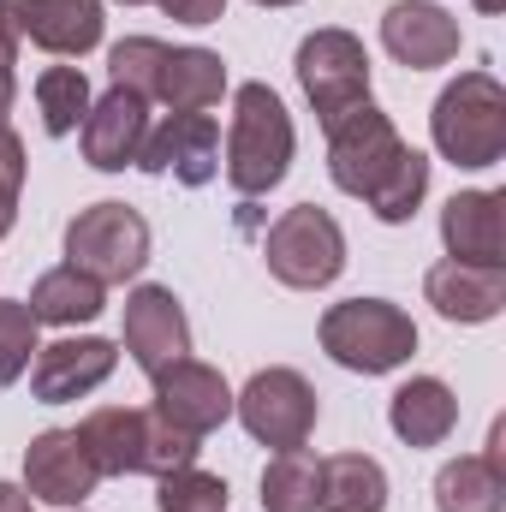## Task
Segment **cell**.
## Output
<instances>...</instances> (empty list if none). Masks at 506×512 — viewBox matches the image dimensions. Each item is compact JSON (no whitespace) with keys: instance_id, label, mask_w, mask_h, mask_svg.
<instances>
[{"instance_id":"obj_17","label":"cell","mask_w":506,"mask_h":512,"mask_svg":"<svg viewBox=\"0 0 506 512\" xmlns=\"http://www.w3.org/2000/svg\"><path fill=\"white\" fill-rule=\"evenodd\" d=\"M423 292L429 304L447 316V322H495L506 304V268H489V262H435L423 274Z\"/></svg>"},{"instance_id":"obj_21","label":"cell","mask_w":506,"mask_h":512,"mask_svg":"<svg viewBox=\"0 0 506 512\" xmlns=\"http://www.w3.org/2000/svg\"><path fill=\"white\" fill-rule=\"evenodd\" d=\"M84 453L102 477H137L143 471V411L137 405H102L78 423Z\"/></svg>"},{"instance_id":"obj_11","label":"cell","mask_w":506,"mask_h":512,"mask_svg":"<svg viewBox=\"0 0 506 512\" xmlns=\"http://www.w3.org/2000/svg\"><path fill=\"white\" fill-rule=\"evenodd\" d=\"M126 352L143 376L191 358V322H185V304L173 298V286H137L126 298Z\"/></svg>"},{"instance_id":"obj_12","label":"cell","mask_w":506,"mask_h":512,"mask_svg":"<svg viewBox=\"0 0 506 512\" xmlns=\"http://www.w3.org/2000/svg\"><path fill=\"white\" fill-rule=\"evenodd\" d=\"M143 173H173L179 185H209L221 173V131L209 114H173L143 137L137 149Z\"/></svg>"},{"instance_id":"obj_8","label":"cell","mask_w":506,"mask_h":512,"mask_svg":"<svg viewBox=\"0 0 506 512\" xmlns=\"http://www.w3.org/2000/svg\"><path fill=\"white\" fill-rule=\"evenodd\" d=\"M233 411L239 423L251 429V441L262 447H304L316 435V387L304 382L298 370L274 364V370H256L245 393H233Z\"/></svg>"},{"instance_id":"obj_18","label":"cell","mask_w":506,"mask_h":512,"mask_svg":"<svg viewBox=\"0 0 506 512\" xmlns=\"http://www.w3.org/2000/svg\"><path fill=\"white\" fill-rule=\"evenodd\" d=\"M12 18L48 54H90L102 42V0H12Z\"/></svg>"},{"instance_id":"obj_24","label":"cell","mask_w":506,"mask_h":512,"mask_svg":"<svg viewBox=\"0 0 506 512\" xmlns=\"http://www.w3.org/2000/svg\"><path fill=\"white\" fill-rule=\"evenodd\" d=\"M322 512H387V471L370 453H334L322 459Z\"/></svg>"},{"instance_id":"obj_37","label":"cell","mask_w":506,"mask_h":512,"mask_svg":"<svg viewBox=\"0 0 506 512\" xmlns=\"http://www.w3.org/2000/svg\"><path fill=\"white\" fill-rule=\"evenodd\" d=\"M477 12H501V0H477Z\"/></svg>"},{"instance_id":"obj_14","label":"cell","mask_w":506,"mask_h":512,"mask_svg":"<svg viewBox=\"0 0 506 512\" xmlns=\"http://www.w3.org/2000/svg\"><path fill=\"white\" fill-rule=\"evenodd\" d=\"M381 48L411 72H435L459 54V18L435 0H399L381 18Z\"/></svg>"},{"instance_id":"obj_2","label":"cell","mask_w":506,"mask_h":512,"mask_svg":"<svg viewBox=\"0 0 506 512\" xmlns=\"http://www.w3.org/2000/svg\"><path fill=\"white\" fill-rule=\"evenodd\" d=\"M292 114L268 84H239L227 131V185L239 197H268L292 167Z\"/></svg>"},{"instance_id":"obj_38","label":"cell","mask_w":506,"mask_h":512,"mask_svg":"<svg viewBox=\"0 0 506 512\" xmlns=\"http://www.w3.org/2000/svg\"><path fill=\"white\" fill-rule=\"evenodd\" d=\"M256 6H298V0H256Z\"/></svg>"},{"instance_id":"obj_39","label":"cell","mask_w":506,"mask_h":512,"mask_svg":"<svg viewBox=\"0 0 506 512\" xmlns=\"http://www.w3.org/2000/svg\"><path fill=\"white\" fill-rule=\"evenodd\" d=\"M120 6H143V0H120Z\"/></svg>"},{"instance_id":"obj_35","label":"cell","mask_w":506,"mask_h":512,"mask_svg":"<svg viewBox=\"0 0 506 512\" xmlns=\"http://www.w3.org/2000/svg\"><path fill=\"white\" fill-rule=\"evenodd\" d=\"M12 102H18V78H12V66H0V120L12 114Z\"/></svg>"},{"instance_id":"obj_40","label":"cell","mask_w":506,"mask_h":512,"mask_svg":"<svg viewBox=\"0 0 506 512\" xmlns=\"http://www.w3.org/2000/svg\"><path fill=\"white\" fill-rule=\"evenodd\" d=\"M66 512H72V507H66ZM78 512H84V507H78Z\"/></svg>"},{"instance_id":"obj_5","label":"cell","mask_w":506,"mask_h":512,"mask_svg":"<svg viewBox=\"0 0 506 512\" xmlns=\"http://www.w3.org/2000/svg\"><path fill=\"white\" fill-rule=\"evenodd\" d=\"M262 256H268V274L292 292H316V286H334L340 268H346V233L328 209L316 203H298L286 209L268 239H262Z\"/></svg>"},{"instance_id":"obj_31","label":"cell","mask_w":506,"mask_h":512,"mask_svg":"<svg viewBox=\"0 0 506 512\" xmlns=\"http://www.w3.org/2000/svg\"><path fill=\"white\" fill-rule=\"evenodd\" d=\"M18 185H24V143L0 120V191H18Z\"/></svg>"},{"instance_id":"obj_16","label":"cell","mask_w":506,"mask_h":512,"mask_svg":"<svg viewBox=\"0 0 506 512\" xmlns=\"http://www.w3.org/2000/svg\"><path fill=\"white\" fill-rule=\"evenodd\" d=\"M441 239L453 262L506 268V197L501 191H459L441 209Z\"/></svg>"},{"instance_id":"obj_4","label":"cell","mask_w":506,"mask_h":512,"mask_svg":"<svg viewBox=\"0 0 506 512\" xmlns=\"http://www.w3.org/2000/svg\"><path fill=\"white\" fill-rule=\"evenodd\" d=\"M435 149L453 167H495L506 155V90L495 84V72H465L435 96Z\"/></svg>"},{"instance_id":"obj_15","label":"cell","mask_w":506,"mask_h":512,"mask_svg":"<svg viewBox=\"0 0 506 512\" xmlns=\"http://www.w3.org/2000/svg\"><path fill=\"white\" fill-rule=\"evenodd\" d=\"M78 131H84V161L96 173H126V167H137V149L149 137V102L114 84L102 102H90Z\"/></svg>"},{"instance_id":"obj_1","label":"cell","mask_w":506,"mask_h":512,"mask_svg":"<svg viewBox=\"0 0 506 512\" xmlns=\"http://www.w3.org/2000/svg\"><path fill=\"white\" fill-rule=\"evenodd\" d=\"M328 179L346 197H364L376 221L399 227L417 215V203L429 191V161L393 131V120L376 102H364L328 131Z\"/></svg>"},{"instance_id":"obj_28","label":"cell","mask_w":506,"mask_h":512,"mask_svg":"<svg viewBox=\"0 0 506 512\" xmlns=\"http://www.w3.org/2000/svg\"><path fill=\"white\" fill-rule=\"evenodd\" d=\"M227 483L215 477V471H197V465H185V471H167L161 477V495H155V507L161 512H227Z\"/></svg>"},{"instance_id":"obj_9","label":"cell","mask_w":506,"mask_h":512,"mask_svg":"<svg viewBox=\"0 0 506 512\" xmlns=\"http://www.w3.org/2000/svg\"><path fill=\"white\" fill-rule=\"evenodd\" d=\"M102 471L96 459L84 453L78 429H42L30 447H24V495L30 501H48V507H84L96 495Z\"/></svg>"},{"instance_id":"obj_36","label":"cell","mask_w":506,"mask_h":512,"mask_svg":"<svg viewBox=\"0 0 506 512\" xmlns=\"http://www.w3.org/2000/svg\"><path fill=\"white\" fill-rule=\"evenodd\" d=\"M12 221H18V191H0V239L12 233Z\"/></svg>"},{"instance_id":"obj_22","label":"cell","mask_w":506,"mask_h":512,"mask_svg":"<svg viewBox=\"0 0 506 512\" xmlns=\"http://www.w3.org/2000/svg\"><path fill=\"white\" fill-rule=\"evenodd\" d=\"M435 507L441 512H501L506 507V465L489 453H459L435 477Z\"/></svg>"},{"instance_id":"obj_10","label":"cell","mask_w":506,"mask_h":512,"mask_svg":"<svg viewBox=\"0 0 506 512\" xmlns=\"http://www.w3.org/2000/svg\"><path fill=\"white\" fill-rule=\"evenodd\" d=\"M149 382H155V405H149V411H161L173 429H185V435H197V441L233 417V387H227V376H221L215 364L179 358V364L155 370Z\"/></svg>"},{"instance_id":"obj_30","label":"cell","mask_w":506,"mask_h":512,"mask_svg":"<svg viewBox=\"0 0 506 512\" xmlns=\"http://www.w3.org/2000/svg\"><path fill=\"white\" fill-rule=\"evenodd\" d=\"M36 316H30V304H18V298H0V387H12L24 370H30V358H36Z\"/></svg>"},{"instance_id":"obj_33","label":"cell","mask_w":506,"mask_h":512,"mask_svg":"<svg viewBox=\"0 0 506 512\" xmlns=\"http://www.w3.org/2000/svg\"><path fill=\"white\" fill-rule=\"evenodd\" d=\"M18 18H12V0H0V66H12L18 60Z\"/></svg>"},{"instance_id":"obj_20","label":"cell","mask_w":506,"mask_h":512,"mask_svg":"<svg viewBox=\"0 0 506 512\" xmlns=\"http://www.w3.org/2000/svg\"><path fill=\"white\" fill-rule=\"evenodd\" d=\"M221 96H227V60L221 54H209V48H167L155 102H167L173 114H209Z\"/></svg>"},{"instance_id":"obj_23","label":"cell","mask_w":506,"mask_h":512,"mask_svg":"<svg viewBox=\"0 0 506 512\" xmlns=\"http://www.w3.org/2000/svg\"><path fill=\"white\" fill-rule=\"evenodd\" d=\"M102 292H108V286H96L90 274H78V268L66 262V268H48V274L30 286V298H24V304H30V316H36V322L78 328V322H96V316H102V304H108Z\"/></svg>"},{"instance_id":"obj_7","label":"cell","mask_w":506,"mask_h":512,"mask_svg":"<svg viewBox=\"0 0 506 512\" xmlns=\"http://www.w3.org/2000/svg\"><path fill=\"white\" fill-rule=\"evenodd\" d=\"M298 84L316 108L322 131H334L352 108L370 102V54L352 30H310L298 42Z\"/></svg>"},{"instance_id":"obj_6","label":"cell","mask_w":506,"mask_h":512,"mask_svg":"<svg viewBox=\"0 0 506 512\" xmlns=\"http://www.w3.org/2000/svg\"><path fill=\"white\" fill-rule=\"evenodd\" d=\"M66 262L96 286H126L149 262V221L131 203H90L66 227Z\"/></svg>"},{"instance_id":"obj_34","label":"cell","mask_w":506,"mask_h":512,"mask_svg":"<svg viewBox=\"0 0 506 512\" xmlns=\"http://www.w3.org/2000/svg\"><path fill=\"white\" fill-rule=\"evenodd\" d=\"M0 512H36V507H30V495L18 483H0Z\"/></svg>"},{"instance_id":"obj_29","label":"cell","mask_w":506,"mask_h":512,"mask_svg":"<svg viewBox=\"0 0 506 512\" xmlns=\"http://www.w3.org/2000/svg\"><path fill=\"white\" fill-rule=\"evenodd\" d=\"M197 435H185V429H173L161 411H143V471L149 477H167V471H185V465H197Z\"/></svg>"},{"instance_id":"obj_26","label":"cell","mask_w":506,"mask_h":512,"mask_svg":"<svg viewBox=\"0 0 506 512\" xmlns=\"http://www.w3.org/2000/svg\"><path fill=\"white\" fill-rule=\"evenodd\" d=\"M36 108H42L48 137L78 131L84 126V114H90V78H84L78 66H48V72L36 78Z\"/></svg>"},{"instance_id":"obj_13","label":"cell","mask_w":506,"mask_h":512,"mask_svg":"<svg viewBox=\"0 0 506 512\" xmlns=\"http://www.w3.org/2000/svg\"><path fill=\"white\" fill-rule=\"evenodd\" d=\"M114 364H120L114 340H96V334H84V340H54V346H36V358H30V393H36L42 405L84 399V393H96V387L114 376Z\"/></svg>"},{"instance_id":"obj_27","label":"cell","mask_w":506,"mask_h":512,"mask_svg":"<svg viewBox=\"0 0 506 512\" xmlns=\"http://www.w3.org/2000/svg\"><path fill=\"white\" fill-rule=\"evenodd\" d=\"M161 66H167V42H155V36H126V42H114V54H108V78H114L120 90H131V96H143V102H155Z\"/></svg>"},{"instance_id":"obj_19","label":"cell","mask_w":506,"mask_h":512,"mask_svg":"<svg viewBox=\"0 0 506 512\" xmlns=\"http://www.w3.org/2000/svg\"><path fill=\"white\" fill-rule=\"evenodd\" d=\"M387 423L405 447H441L453 429H459V399L453 387L435 382V376H411L387 399Z\"/></svg>"},{"instance_id":"obj_32","label":"cell","mask_w":506,"mask_h":512,"mask_svg":"<svg viewBox=\"0 0 506 512\" xmlns=\"http://www.w3.org/2000/svg\"><path fill=\"white\" fill-rule=\"evenodd\" d=\"M161 12L179 18V24H215L227 12V0H161Z\"/></svg>"},{"instance_id":"obj_25","label":"cell","mask_w":506,"mask_h":512,"mask_svg":"<svg viewBox=\"0 0 506 512\" xmlns=\"http://www.w3.org/2000/svg\"><path fill=\"white\" fill-rule=\"evenodd\" d=\"M322 495V459L310 447H280L262 465V512H316Z\"/></svg>"},{"instance_id":"obj_3","label":"cell","mask_w":506,"mask_h":512,"mask_svg":"<svg viewBox=\"0 0 506 512\" xmlns=\"http://www.w3.org/2000/svg\"><path fill=\"white\" fill-rule=\"evenodd\" d=\"M316 334H322V352L340 370H358V376H387V370H399L417 352V322L399 304H387V298L328 304Z\"/></svg>"}]
</instances>
